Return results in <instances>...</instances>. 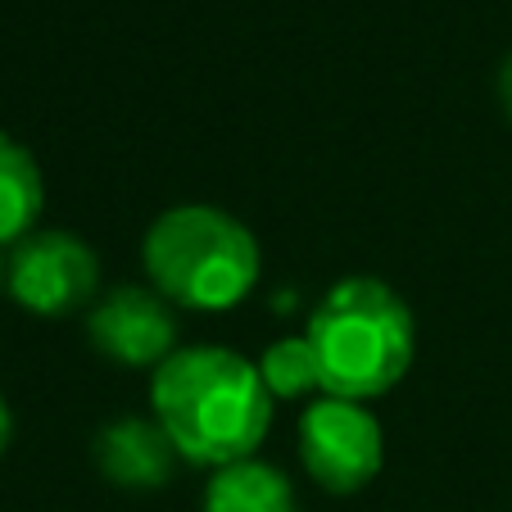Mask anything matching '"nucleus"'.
<instances>
[{
    "label": "nucleus",
    "instance_id": "f257e3e1",
    "mask_svg": "<svg viewBox=\"0 0 512 512\" xmlns=\"http://www.w3.org/2000/svg\"><path fill=\"white\" fill-rule=\"evenodd\" d=\"M272 404L259 368L223 345H186L150 377V417L186 463L213 472L254 458L272 426Z\"/></svg>",
    "mask_w": 512,
    "mask_h": 512
},
{
    "label": "nucleus",
    "instance_id": "f03ea898",
    "mask_svg": "<svg viewBox=\"0 0 512 512\" xmlns=\"http://www.w3.org/2000/svg\"><path fill=\"white\" fill-rule=\"evenodd\" d=\"M304 336L318 349L322 395L377 399L408 377L417 354L413 313L381 277H345L318 300Z\"/></svg>",
    "mask_w": 512,
    "mask_h": 512
},
{
    "label": "nucleus",
    "instance_id": "7ed1b4c3",
    "mask_svg": "<svg viewBox=\"0 0 512 512\" xmlns=\"http://www.w3.org/2000/svg\"><path fill=\"white\" fill-rule=\"evenodd\" d=\"M150 286L168 304L195 313L236 309L259 281V241L254 232L213 204H177L159 213L141 241Z\"/></svg>",
    "mask_w": 512,
    "mask_h": 512
},
{
    "label": "nucleus",
    "instance_id": "20e7f679",
    "mask_svg": "<svg viewBox=\"0 0 512 512\" xmlns=\"http://www.w3.org/2000/svg\"><path fill=\"white\" fill-rule=\"evenodd\" d=\"M300 463L331 494L363 490L386 463L381 422L358 399H313L300 417Z\"/></svg>",
    "mask_w": 512,
    "mask_h": 512
},
{
    "label": "nucleus",
    "instance_id": "39448f33",
    "mask_svg": "<svg viewBox=\"0 0 512 512\" xmlns=\"http://www.w3.org/2000/svg\"><path fill=\"white\" fill-rule=\"evenodd\" d=\"M100 286V259L73 232H32L10 250L5 290L37 318H64L82 309Z\"/></svg>",
    "mask_w": 512,
    "mask_h": 512
},
{
    "label": "nucleus",
    "instance_id": "423d86ee",
    "mask_svg": "<svg viewBox=\"0 0 512 512\" xmlns=\"http://www.w3.org/2000/svg\"><path fill=\"white\" fill-rule=\"evenodd\" d=\"M87 336L100 358L118 368H150L177 354V318L173 304L159 290L145 286H114L100 295L87 318Z\"/></svg>",
    "mask_w": 512,
    "mask_h": 512
},
{
    "label": "nucleus",
    "instance_id": "0eeeda50",
    "mask_svg": "<svg viewBox=\"0 0 512 512\" xmlns=\"http://www.w3.org/2000/svg\"><path fill=\"white\" fill-rule=\"evenodd\" d=\"M96 467L123 490H159L177 472V445L155 417H118L96 431Z\"/></svg>",
    "mask_w": 512,
    "mask_h": 512
},
{
    "label": "nucleus",
    "instance_id": "6e6552de",
    "mask_svg": "<svg viewBox=\"0 0 512 512\" xmlns=\"http://www.w3.org/2000/svg\"><path fill=\"white\" fill-rule=\"evenodd\" d=\"M204 512H300V503H295V490L281 476V467L241 458L209 476Z\"/></svg>",
    "mask_w": 512,
    "mask_h": 512
},
{
    "label": "nucleus",
    "instance_id": "1a4fd4ad",
    "mask_svg": "<svg viewBox=\"0 0 512 512\" xmlns=\"http://www.w3.org/2000/svg\"><path fill=\"white\" fill-rule=\"evenodd\" d=\"M41 204H46V182L37 159L14 136L0 132V245H19L23 236H32Z\"/></svg>",
    "mask_w": 512,
    "mask_h": 512
},
{
    "label": "nucleus",
    "instance_id": "9d476101",
    "mask_svg": "<svg viewBox=\"0 0 512 512\" xmlns=\"http://www.w3.org/2000/svg\"><path fill=\"white\" fill-rule=\"evenodd\" d=\"M259 377L268 386L272 399H304L322 395V368H318V349L309 336H286L277 345L263 349L259 358Z\"/></svg>",
    "mask_w": 512,
    "mask_h": 512
},
{
    "label": "nucleus",
    "instance_id": "9b49d317",
    "mask_svg": "<svg viewBox=\"0 0 512 512\" xmlns=\"http://www.w3.org/2000/svg\"><path fill=\"white\" fill-rule=\"evenodd\" d=\"M499 100H503V109L512 114V55L503 59V68H499Z\"/></svg>",
    "mask_w": 512,
    "mask_h": 512
},
{
    "label": "nucleus",
    "instance_id": "f8f14e48",
    "mask_svg": "<svg viewBox=\"0 0 512 512\" xmlns=\"http://www.w3.org/2000/svg\"><path fill=\"white\" fill-rule=\"evenodd\" d=\"M10 435H14V417H10L5 395H0V454H5V445H10Z\"/></svg>",
    "mask_w": 512,
    "mask_h": 512
},
{
    "label": "nucleus",
    "instance_id": "ddd939ff",
    "mask_svg": "<svg viewBox=\"0 0 512 512\" xmlns=\"http://www.w3.org/2000/svg\"><path fill=\"white\" fill-rule=\"evenodd\" d=\"M5 272H10V259L0 254V290H5Z\"/></svg>",
    "mask_w": 512,
    "mask_h": 512
}]
</instances>
